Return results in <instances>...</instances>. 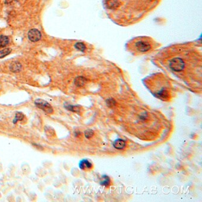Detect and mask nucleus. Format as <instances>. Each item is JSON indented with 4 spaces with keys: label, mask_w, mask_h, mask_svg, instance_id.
I'll return each instance as SVG.
<instances>
[{
    "label": "nucleus",
    "mask_w": 202,
    "mask_h": 202,
    "mask_svg": "<svg viewBox=\"0 0 202 202\" xmlns=\"http://www.w3.org/2000/svg\"><path fill=\"white\" fill-rule=\"evenodd\" d=\"M75 47L80 50V51H84L85 49V45H84L82 43H81V42H78L77 43H76L75 45Z\"/></svg>",
    "instance_id": "2eb2a0df"
},
{
    "label": "nucleus",
    "mask_w": 202,
    "mask_h": 202,
    "mask_svg": "<svg viewBox=\"0 0 202 202\" xmlns=\"http://www.w3.org/2000/svg\"><path fill=\"white\" fill-rule=\"evenodd\" d=\"M113 145L117 150H123L126 146V142L121 139H118L113 142Z\"/></svg>",
    "instance_id": "39448f33"
},
{
    "label": "nucleus",
    "mask_w": 202,
    "mask_h": 202,
    "mask_svg": "<svg viewBox=\"0 0 202 202\" xmlns=\"http://www.w3.org/2000/svg\"><path fill=\"white\" fill-rule=\"evenodd\" d=\"M65 107L68 110H70L71 112H77L79 111V109L78 108L77 106H74V105H65Z\"/></svg>",
    "instance_id": "ddd939ff"
},
{
    "label": "nucleus",
    "mask_w": 202,
    "mask_h": 202,
    "mask_svg": "<svg viewBox=\"0 0 202 202\" xmlns=\"http://www.w3.org/2000/svg\"><path fill=\"white\" fill-rule=\"evenodd\" d=\"M87 82V80L83 76H78L74 80V83L77 87H82L85 82Z\"/></svg>",
    "instance_id": "0eeeda50"
},
{
    "label": "nucleus",
    "mask_w": 202,
    "mask_h": 202,
    "mask_svg": "<svg viewBox=\"0 0 202 202\" xmlns=\"http://www.w3.org/2000/svg\"><path fill=\"white\" fill-rule=\"evenodd\" d=\"M159 0H103L107 15L123 26L141 20L157 6Z\"/></svg>",
    "instance_id": "f257e3e1"
},
{
    "label": "nucleus",
    "mask_w": 202,
    "mask_h": 202,
    "mask_svg": "<svg viewBox=\"0 0 202 202\" xmlns=\"http://www.w3.org/2000/svg\"><path fill=\"white\" fill-rule=\"evenodd\" d=\"M9 42H10V40L7 36H3V35L0 36V47H6V46H7Z\"/></svg>",
    "instance_id": "1a4fd4ad"
},
{
    "label": "nucleus",
    "mask_w": 202,
    "mask_h": 202,
    "mask_svg": "<svg viewBox=\"0 0 202 202\" xmlns=\"http://www.w3.org/2000/svg\"><path fill=\"white\" fill-rule=\"evenodd\" d=\"M28 38L30 41L36 42L40 40L42 38V35L40 31L38 29H31L28 33Z\"/></svg>",
    "instance_id": "20e7f679"
},
{
    "label": "nucleus",
    "mask_w": 202,
    "mask_h": 202,
    "mask_svg": "<svg viewBox=\"0 0 202 202\" xmlns=\"http://www.w3.org/2000/svg\"><path fill=\"white\" fill-rule=\"evenodd\" d=\"M159 44L150 37L139 36L129 41L126 49L134 55H143L151 52L158 48Z\"/></svg>",
    "instance_id": "f03ea898"
},
{
    "label": "nucleus",
    "mask_w": 202,
    "mask_h": 202,
    "mask_svg": "<svg viewBox=\"0 0 202 202\" xmlns=\"http://www.w3.org/2000/svg\"><path fill=\"white\" fill-rule=\"evenodd\" d=\"M84 135L86 138H91L94 135V132L92 129H87L84 132Z\"/></svg>",
    "instance_id": "4468645a"
},
{
    "label": "nucleus",
    "mask_w": 202,
    "mask_h": 202,
    "mask_svg": "<svg viewBox=\"0 0 202 202\" xmlns=\"http://www.w3.org/2000/svg\"><path fill=\"white\" fill-rule=\"evenodd\" d=\"M11 49L10 48H7L5 49H3L0 51V59L6 57V56L8 55L11 52Z\"/></svg>",
    "instance_id": "9b49d317"
},
{
    "label": "nucleus",
    "mask_w": 202,
    "mask_h": 202,
    "mask_svg": "<svg viewBox=\"0 0 202 202\" xmlns=\"http://www.w3.org/2000/svg\"><path fill=\"white\" fill-rule=\"evenodd\" d=\"M35 104L38 108L42 109L47 114H52L53 112V109L52 106L43 100L38 99L35 101Z\"/></svg>",
    "instance_id": "7ed1b4c3"
},
{
    "label": "nucleus",
    "mask_w": 202,
    "mask_h": 202,
    "mask_svg": "<svg viewBox=\"0 0 202 202\" xmlns=\"http://www.w3.org/2000/svg\"><path fill=\"white\" fill-rule=\"evenodd\" d=\"M110 183V179L107 175H103L100 180V184L104 186H108Z\"/></svg>",
    "instance_id": "9d476101"
},
{
    "label": "nucleus",
    "mask_w": 202,
    "mask_h": 202,
    "mask_svg": "<svg viewBox=\"0 0 202 202\" xmlns=\"http://www.w3.org/2000/svg\"><path fill=\"white\" fill-rule=\"evenodd\" d=\"M10 69L13 72H17L21 70L22 65L20 63H19L17 62H15L14 63H12V64L10 65Z\"/></svg>",
    "instance_id": "6e6552de"
},
{
    "label": "nucleus",
    "mask_w": 202,
    "mask_h": 202,
    "mask_svg": "<svg viewBox=\"0 0 202 202\" xmlns=\"http://www.w3.org/2000/svg\"><path fill=\"white\" fill-rule=\"evenodd\" d=\"M79 167L84 170L90 169L92 167V164L87 159H82L79 163Z\"/></svg>",
    "instance_id": "423d86ee"
},
{
    "label": "nucleus",
    "mask_w": 202,
    "mask_h": 202,
    "mask_svg": "<svg viewBox=\"0 0 202 202\" xmlns=\"http://www.w3.org/2000/svg\"><path fill=\"white\" fill-rule=\"evenodd\" d=\"M24 116L22 113L17 112L15 113V118L13 120V123L15 124L18 121L22 120L24 119Z\"/></svg>",
    "instance_id": "f8f14e48"
}]
</instances>
